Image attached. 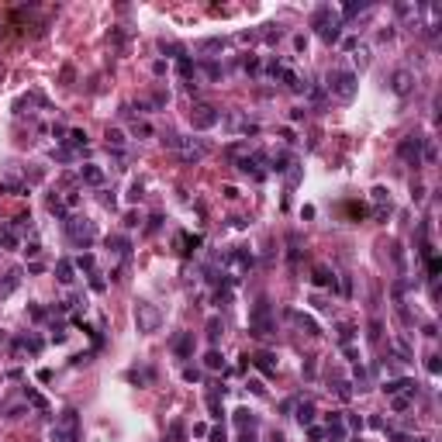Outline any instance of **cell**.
<instances>
[{
  "label": "cell",
  "instance_id": "1",
  "mask_svg": "<svg viewBox=\"0 0 442 442\" xmlns=\"http://www.w3.org/2000/svg\"><path fill=\"white\" fill-rule=\"evenodd\" d=\"M163 145L173 149V152H180V159H187V163H200V159L208 155V145H204V142H197V138H183V135H176V132L163 135Z\"/></svg>",
  "mask_w": 442,
  "mask_h": 442
},
{
  "label": "cell",
  "instance_id": "2",
  "mask_svg": "<svg viewBox=\"0 0 442 442\" xmlns=\"http://www.w3.org/2000/svg\"><path fill=\"white\" fill-rule=\"evenodd\" d=\"M66 235L69 242L79 246V249H90L97 242V225L90 218H79V214H66Z\"/></svg>",
  "mask_w": 442,
  "mask_h": 442
},
{
  "label": "cell",
  "instance_id": "3",
  "mask_svg": "<svg viewBox=\"0 0 442 442\" xmlns=\"http://www.w3.org/2000/svg\"><path fill=\"white\" fill-rule=\"evenodd\" d=\"M249 332L259 335V339H266V335L276 332V325H273V308H269L266 297H259V301L249 308Z\"/></svg>",
  "mask_w": 442,
  "mask_h": 442
},
{
  "label": "cell",
  "instance_id": "4",
  "mask_svg": "<svg viewBox=\"0 0 442 442\" xmlns=\"http://www.w3.org/2000/svg\"><path fill=\"white\" fill-rule=\"evenodd\" d=\"M328 94L339 97V100H352L356 97V87H359V76L352 69H332L328 73Z\"/></svg>",
  "mask_w": 442,
  "mask_h": 442
},
{
  "label": "cell",
  "instance_id": "5",
  "mask_svg": "<svg viewBox=\"0 0 442 442\" xmlns=\"http://www.w3.org/2000/svg\"><path fill=\"white\" fill-rule=\"evenodd\" d=\"M49 442H79V418H76V411H73V408H66V411L56 418Z\"/></svg>",
  "mask_w": 442,
  "mask_h": 442
},
{
  "label": "cell",
  "instance_id": "6",
  "mask_svg": "<svg viewBox=\"0 0 442 442\" xmlns=\"http://www.w3.org/2000/svg\"><path fill=\"white\" fill-rule=\"evenodd\" d=\"M135 325H138V332L152 335V332H159V325H163V311L155 308V304H149V301H138V304H135Z\"/></svg>",
  "mask_w": 442,
  "mask_h": 442
},
{
  "label": "cell",
  "instance_id": "7",
  "mask_svg": "<svg viewBox=\"0 0 442 442\" xmlns=\"http://www.w3.org/2000/svg\"><path fill=\"white\" fill-rule=\"evenodd\" d=\"M218 121H221V114H218V107H211V104H200V107H193V111H190V125L197 128V132L214 128Z\"/></svg>",
  "mask_w": 442,
  "mask_h": 442
},
{
  "label": "cell",
  "instance_id": "8",
  "mask_svg": "<svg viewBox=\"0 0 442 442\" xmlns=\"http://www.w3.org/2000/svg\"><path fill=\"white\" fill-rule=\"evenodd\" d=\"M397 155H401L408 166H422V138H415V135L401 138V145H397Z\"/></svg>",
  "mask_w": 442,
  "mask_h": 442
},
{
  "label": "cell",
  "instance_id": "9",
  "mask_svg": "<svg viewBox=\"0 0 442 442\" xmlns=\"http://www.w3.org/2000/svg\"><path fill=\"white\" fill-rule=\"evenodd\" d=\"M318 35H322V42L335 45V42L342 38V21H339V18H332V21L325 24V28H318Z\"/></svg>",
  "mask_w": 442,
  "mask_h": 442
},
{
  "label": "cell",
  "instance_id": "10",
  "mask_svg": "<svg viewBox=\"0 0 442 442\" xmlns=\"http://www.w3.org/2000/svg\"><path fill=\"white\" fill-rule=\"evenodd\" d=\"M79 180L90 183V187H100V183H104V170L94 166V163H87V166H79Z\"/></svg>",
  "mask_w": 442,
  "mask_h": 442
},
{
  "label": "cell",
  "instance_id": "11",
  "mask_svg": "<svg viewBox=\"0 0 442 442\" xmlns=\"http://www.w3.org/2000/svg\"><path fill=\"white\" fill-rule=\"evenodd\" d=\"M18 284H21V266H11L7 273H4V280H0V297H7Z\"/></svg>",
  "mask_w": 442,
  "mask_h": 442
},
{
  "label": "cell",
  "instance_id": "12",
  "mask_svg": "<svg viewBox=\"0 0 442 442\" xmlns=\"http://www.w3.org/2000/svg\"><path fill=\"white\" fill-rule=\"evenodd\" d=\"M252 363L259 366L266 377H276V356H273V352H256V356H252Z\"/></svg>",
  "mask_w": 442,
  "mask_h": 442
},
{
  "label": "cell",
  "instance_id": "13",
  "mask_svg": "<svg viewBox=\"0 0 442 442\" xmlns=\"http://www.w3.org/2000/svg\"><path fill=\"white\" fill-rule=\"evenodd\" d=\"M311 284H314V287H335V276H332L328 266H314L311 269Z\"/></svg>",
  "mask_w": 442,
  "mask_h": 442
},
{
  "label": "cell",
  "instance_id": "14",
  "mask_svg": "<svg viewBox=\"0 0 442 442\" xmlns=\"http://www.w3.org/2000/svg\"><path fill=\"white\" fill-rule=\"evenodd\" d=\"M415 387H418L415 380H404V377H401V380H387V384H384V394H390V397H397L401 390H411V394H415Z\"/></svg>",
  "mask_w": 442,
  "mask_h": 442
},
{
  "label": "cell",
  "instance_id": "15",
  "mask_svg": "<svg viewBox=\"0 0 442 442\" xmlns=\"http://www.w3.org/2000/svg\"><path fill=\"white\" fill-rule=\"evenodd\" d=\"M56 276H59V284H73V280H76V266H73L69 259H59L56 263Z\"/></svg>",
  "mask_w": 442,
  "mask_h": 442
},
{
  "label": "cell",
  "instance_id": "16",
  "mask_svg": "<svg viewBox=\"0 0 442 442\" xmlns=\"http://www.w3.org/2000/svg\"><path fill=\"white\" fill-rule=\"evenodd\" d=\"M390 87H394V94H408V90H411V73H408V69H397V73L390 76Z\"/></svg>",
  "mask_w": 442,
  "mask_h": 442
},
{
  "label": "cell",
  "instance_id": "17",
  "mask_svg": "<svg viewBox=\"0 0 442 442\" xmlns=\"http://www.w3.org/2000/svg\"><path fill=\"white\" fill-rule=\"evenodd\" d=\"M173 352H176V356H183V359L190 356V352H193V332H183V335L176 339V342H173Z\"/></svg>",
  "mask_w": 442,
  "mask_h": 442
},
{
  "label": "cell",
  "instance_id": "18",
  "mask_svg": "<svg viewBox=\"0 0 442 442\" xmlns=\"http://www.w3.org/2000/svg\"><path fill=\"white\" fill-rule=\"evenodd\" d=\"M290 318H294L297 325L304 328L308 335H322V328H318V322H314V318H308V314H301V311H290Z\"/></svg>",
  "mask_w": 442,
  "mask_h": 442
},
{
  "label": "cell",
  "instance_id": "19",
  "mask_svg": "<svg viewBox=\"0 0 442 442\" xmlns=\"http://www.w3.org/2000/svg\"><path fill=\"white\" fill-rule=\"evenodd\" d=\"M314 415H318L314 401H301V404H297V422H301V425H311V422H314Z\"/></svg>",
  "mask_w": 442,
  "mask_h": 442
},
{
  "label": "cell",
  "instance_id": "20",
  "mask_svg": "<svg viewBox=\"0 0 442 442\" xmlns=\"http://www.w3.org/2000/svg\"><path fill=\"white\" fill-rule=\"evenodd\" d=\"M69 138H66V145H69V149H79V145H87V132H83V128H69Z\"/></svg>",
  "mask_w": 442,
  "mask_h": 442
},
{
  "label": "cell",
  "instance_id": "21",
  "mask_svg": "<svg viewBox=\"0 0 442 442\" xmlns=\"http://www.w3.org/2000/svg\"><path fill=\"white\" fill-rule=\"evenodd\" d=\"M0 246H4V249H18V246H21L18 231H11V228H0Z\"/></svg>",
  "mask_w": 442,
  "mask_h": 442
},
{
  "label": "cell",
  "instance_id": "22",
  "mask_svg": "<svg viewBox=\"0 0 442 442\" xmlns=\"http://www.w3.org/2000/svg\"><path fill=\"white\" fill-rule=\"evenodd\" d=\"M235 422L242 425V428H256V415H252L249 408H238V411H235Z\"/></svg>",
  "mask_w": 442,
  "mask_h": 442
},
{
  "label": "cell",
  "instance_id": "23",
  "mask_svg": "<svg viewBox=\"0 0 442 442\" xmlns=\"http://www.w3.org/2000/svg\"><path fill=\"white\" fill-rule=\"evenodd\" d=\"M221 332H225L221 318H218V314H214V318H208V339H211V342H218V339H221Z\"/></svg>",
  "mask_w": 442,
  "mask_h": 442
},
{
  "label": "cell",
  "instance_id": "24",
  "mask_svg": "<svg viewBox=\"0 0 442 442\" xmlns=\"http://www.w3.org/2000/svg\"><path fill=\"white\" fill-rule=\"evenodd\" d=\"M125 142H128V138H125V132H121V128H107V145L125 149Z\"/></svg>",
  "mask_w": 442,
  "mask_h": 442
},
{
  "label": "cell",
  "instance_id": "25",
  "mask_svg": "<svg viewBox=\"0 0 442 442\" xmlns=\"http://www.w3.org/2000/svg\"><path fill=\"white\" fill-rule=\"evenodd\" d=\"M204 366H208V370H221V366H225L221 352H218V349H208V356H204Z\"/></svg>",
  "mask_w": 442,
  "mask_h": 442
},
{
  "label": "cell",
  "instance_id": "26",
  "mask_svg": "<svg viewBox=\"0 0 442 442\" xmlns=\"http://www.w3.org/2000/svg\"><path fill=\"white\" fill-rule=\"evenodd\" d=\"M76 266L83 269V273H97V259H94V256H90V252H83V256H79V259H76Z\"/></svg>",
  "mask_w": 442,
  "mask_h": 442
},
{
  "label": "cell",
  "instance_id": "27",
  "mask_svg": "<svg viewBox=\"0 0 442 442\" xmlns=\"http://www.w3.org/2000/svg\"><path fill=\"white\" fill-rule=\"evenodd\" d=\"M335 328H339V339H342V346H349V342H352V335H356V328L349 325V322H339Z\"/></svg>",
  "mask_w": 442,
  "mask_h": 442
},
{
  "label": "cell",
  "instance_id": "28",
  "mask_svg": "<svg viewBox=\"0 0 442 442\" xmlns=\"http://www.w3.org/2000/svg\"><path fill=\"white\" fill-rule=\"evenodd\" d=\"M176 69H180V76H187V79H190V76H193V62H190V56L176 59Z\"/></svg>",
  "mask_w": 442,
  "mask_h": 442
},
{
  "label": "cell",
  "instance_id": "29",
  "mask_svg": "<svg viewBox=\"0 0 442 442\" xmlns=\"http://www.w3.org/2000/svg\"><path fill=\"white\" fill-rule=\"evenodd\" d=\"M132 132H135V135H142V138H152L155 128L149 125V121H135V128H132Z\"/></svg>",
  "mask_w": 442,
  "mask_h": 442
},
{
  "label": "cell",
  "instance_id": "30",
  "mask_svg": "<svg viewBox=\"0 0 442 442\" xmlns=\"http://www.w3.org/2000/svg\"><path fill=\"white\" fill-rule=\"evenodd\" d=\"M31 231V214H18V218H14V225H11V231Z\"/></svg>",
  "mask_w": 442,
  "mask_h": 442
},
{
  "label": "cell",
  "instance_id": "31",
  "mask_svg": "<svg viewBox=\"0 0 442 442\" xmlns=\"http://www.w3.org/2000/svg\"><path fill=\"white\" fill-rule=\"evenodd\" d=\"M332 390H335V394H339L342 401H349V397H352V387H349L346 380H335V387H332Z\"/></svg>",
  "mask_w": 442,
  "mask_h": 442
},
{
  "label": "cell",
  "instance_id": "32",
  "mask_svg": "<svg viewBox=\"0 0 442 442\" xmlns=\"http://www.w3.org/2000/svg\"><path fill=\"white\" fill-rule=\"evenodd\" d=\"M128 200H132V204H138V200H142V180H135L132 187H128Z\"/></svg>",
  "mask_w": 442,
  "mask_h": 442
},
{
  "label": "cell",
  "instance_id": "33",
  "mask_svg": "<svg viewBox=\"0 0 442 442\" xmlns=\"http://www.w3.org/2000/svg\"><path fill=\"white\" fill-rule=\"evenodd\" d=\"M128 377H132L135 384H149V380H152V373H149V370H132Z\"/></svg>",
  "mask_w": 442,
  "mask_h": 442
},
{
  "label": "cell",
  "instance_id": "34",
  "mask_svg": "<svg viewBox=\"0 0 442 442\" xmlns=\"http://www.w3.org/2000/svg\"><path fill=\"white\" fill-rule=\"evenodd\" d=\"M208 411H211V418H221V415H225V411H221V404H218V397H208Z\"/></svg>",
  "mask_w": 442,
  "mask_h": 442
},
{
  "label": "cell",
  "instance_id": "35",
  "mask_svg": "<svg viewBox=\"0 0 442 442\" xmlns=\"http://www.w3.org/2000/svg\"><path fill=\"white\" fill-rule=\"evenodd\" d=\"M170 442H183V425H180V422L170 425Z\"/></svg>",
  "mask_w": 442,
  "mask_h": 442
},
{
  "label": "cell",
  "instance_id": "36",
  "mask_svg": "<svg viewBox=\"0 0 442 442\" xmlns=\"http://www.w3.org/2000/svg\"><path fill=\"white\" fill-rule=\"evenodd\" d=\"M24 397H28V401L35 404V408H45V397H42V394H35V390H31V387H28V390H24Z\"/></svg>",
  "mask_w": 442,
  "mask_h": 442
},
{
  "label": "cell",
  "instance_id": "37",
  "mask_svg": "<svg viewBox=\"0 0 442 442\" xmlns=\"http://www.w3.org/2000/svg\"><path fill=\"white\" fill-rule=\"evenodd\" d=\"M366 4H346V11H342V18H356L359 11H363Z\"/></svg>",
  "mask_w": 442,
  "mask_h": 442
},
{
  "label": "cell",
  "instance_id": "38",
  "mask_svg": "<svg viewBox=\"0 0 442 442\" xmlns=\"http://www.w3.org/2000/svg\"><path fill=\"white\" fill-rule=\"evenodd\" d=\"M111 242H114V249L121 252V256H128V249H132V246H128V238H121V235H117V238H111Z\"/></svg>",
  "mask_w": 442,
  "mask_h": 442
},
{
  "label": "cell",
  "instance_id": "39",
  "mask_svg": "<svg viewBox=\"0 0 442 442\" xmlns=\"http://www.w3.org/2000/svg\"><path fill=\"white\" fill-rule=\"evenodd\" d=\"M370 193H373V200H377V204H384V200L390 204V197H387V190H384V187H373Z\"/></svg>",
  "mask_w": 442,
  "mask_h": 442
},
{
  "label": "cell",
  "instance_id": "40",
  "mask_svg": "<svg viewBox=\"0 0 442 442\" xmlns=\"http://www.w3.org/2000/svg\"><path fill=\"white\" fill-rule=\"evenodd\" d=\"M90 287H94L97 294H100V290L107 287V284H104V276H100V273H90Z\"/></svg>",
  "mask_w": 442,
  "mask_h": 442
},
{
  "label": "cell",
  "instance_id": "41",
  "mask_svg": "<svg viewBox=\"0 0 442 442\" xmlns=\"http://www.w3.org/2000/svg\"><path fill=\"white\" fill-rule=\"evenodd\" d=\"M183 380H190V384H197V380H200V370H193V366H187V370H183Z\"/></svg>",
  "mask_w": 442,
  "mask_h": 442
},
{
  "label": "cell",
  "instance_id": "42",
  "mask_svg": "<svg viewBox=\"0 0 442 442\" xmlns=\"http://www.w3.org/2000/svg\"><path fill=\"white\" fill-rule=\"evenodd\" d=\"M24 252H28L31 259H35V256H38V252H42V246H38V242H24Z\"/></svg>",
  "mask_w": 442,
  "mask_h": 442
},
{
  "label": "cell",
  "instance_id": "43",
  "mask_svg": "<svg viewBox=\"0 0 442 442\" xmlns=\"http://www.w3.org/2000/svg\"><path fill=\"white\" fill-rule=\"evenodd\" d=\"M159 221H163V218H159V214H152V218H149V225H145V231H149V235H152V231H159Z\"/></svg>",
  "mask_w": 442,
  "mask_h": 442
},
{
  "label": "cell",
  "instance_id": "44",
  "mask_svg": "<svg viewBox=\"0 0 442 442\" xmlns=\"http://www.w3.org/2000/svg\"><path fill=\"white\" fill-rule=\"evenodd\" d=\"M370 339L380 342V322H370Z\"/></svg>",
  "mask_w": 442,
  "mask_h": 442
},
{
  "label": "cell",
  "instance_id": "45",
  "mask_svg": "<svg viewBox=\"0 0 442 442\" xmlns=\"http://www.w3.org/2000/svg\"><path fill=\"white\" fill-rule=\"evenodd\" d=\"M204 69H208V76H211V79H218V76H221V66H218V62H211V66H204Z\"/></svg>",
  "mask_w": 442,
  "mask_h": 442
},
{
  "label": "cell",
  "instance_id": "46",
  "mask_svg": "<svg viewBox=\"0 0 442 442\" xmlns=\"http://www.w3.org/2000/svg\"><path fill=\"white\" fill-rule=\"evenodd\" d=\"M211 442H228V435H225V428H214V432H211Z\"/></svg>",
  "mask_w": 442,
  "mask_h": 442
},
{
  "label": "cell",
  "instance_id": "47",
  "mask_svg": "<svg viewBox=\"0 0 442 442\" xmlns=\"http://www.w3.org/2000/svg\"><path fill=\"white\" fill-rule=\"evenodd\" d=\"M314 370H318V366H314V356H308V363H304V377H314Z\"/></svg>",
  "mask_w": 442,
  "mask_h": 442
},
{
  "label": "cell",
  "instance_id": "48",
  "mask_svg": "<svg viewBox=\"0 0 442 442\" xmlns=\"http://www.w3.org/2000/svg\"><path fill=\"white\" fill-rule=\"evenodd\" d=\"M238 442H256V432H252V428H242V435H238Z\"/></svg>",
  "mask_w": 442,
  "mask_h": 442
},
{
  "label": "cell",
  "instance_id": "49",
  "mask_svg": "<svg viewBox=\"0 0 442 442\" xmlns=\"http://www.w3.org/2000/svg\"><path fill=\"white\" fill-rule=\"evenodd\" d=\"M294 49H297V52H304V49H308V38H304V35H297V38H294Z\"/></svg>",
  "mask_w": 442,
  "mask_h": 442
},
{
  "label": "cell",
  "instance_id": "50",
  "mask_svg": "<svg viewBox=\"0 0 442 442\" xmlns=\"http://www.w3.org/2000/svg\"><path fill=\"white\" fill-rule=\"evenodd\" d=\"M249 387H252V394H259V397H263V394H266V387L259 384V380H249Z\"/></svg>",
  "mask_w": 442,
  "mask_h": 442
},
{
  "label": "cell",
  "instance_id": "51",
  "mask_svg": "<svg viewBox=\"0 0 442 442\" xmlns=\"http://www.w3.org/2000/svg\"><path fill=\"white\" fill-rule=\"evenodd\" d=\"M125 225H128V228H135V225H138V214L128 211V214H125Z\"/></svg>",
  "mask_w": 442,
  "mask_h": 442
},
{
  "label": "cell",
  "instance_id": "52",
  "mask_svg": "<svg viewBox=\"0 0 442 442\" xmlns=\"http://www.w3.org/2000/svg\"><path fill=\"white\" fill-rule=\"evenodd\" d=\"M408 404H411V397H394V408H397V411H404Z\"/></svg>",
  "mask_w": 442,
  "mask_h": 442
},
{
  "label": "cell",
  "instance_id": "53",
  "mask_svg": "<svg viewBox=\"0 0 442 442\" xmlns=\"http://www.w3.org/2000/svg\"><path fill=\"white\" fill-rule=\"evenodd\" d=\"M246 73H259V62H256V59H246Z\"/></svg>",
  "mask_w": 442,
  "mask_h": 442
}]
</instances>
